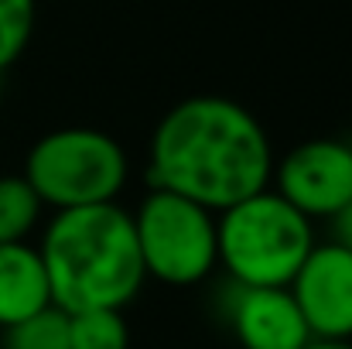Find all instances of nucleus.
<instances>
[{"label": "nucleus", "mask_w": 352, "mask_h": 349, "mask_svg": "<svg viewBox=\"0 0 352 349\" xmlns=\"http://www.w3.org/2000/svg\"><path fill=\"white\" fill-rule=\"evenodd\" d=\"M52 302L65 312L123 308L144 284L133 216L117 202L58 209L38 246Z\"/></svg>", "instance_id": "2"}, {"label": "nucleus", "mask_w": 352, "mask_h": 349, "mask_svg": "<svg viewBox=\"0 0 352 349\" xmlns=\"http://www.w3.org/2000/svg\"><path fill=\"white\" fill-rule=\"evenodd\" d=\"M41 199L24 175L0 178V243H21L41 220Z\"/></svg>", "instance_id": "10"}, {"label": "nucleus", "mask_w": 352, "mask_h": 349, "mask_svg": "<svg viewBox=\"0 0 352 349\" xmlns=\"http://www.w3.org/2000/svg\"><path fill=\"white\" fill-rule=\"evenodd\" d=\"M69 349H130L123 308L69 312Z\"/></svg>", "instance_id": "11"}, {"label": "nucleus", "mask_w": 352, "mask_h": 349, "mask_svg": "<svg viewBox=\"0 0 352 349\" xmlns=\"http://www.w3.org/2000/svg\"><path fill=\"white\" fill-rule=\"evenodd\" d=\"M0 103H3V93H0Z\"/></svg>", "instance_id": "16"}, {"label": "nucleus", "mask_w": 352, "mask_h": 349, "mask_svg": "<svg viewBox=\"0 0 352 349\" xmlns=\"http://www.w3.org/2000/svg\"><path fill=\"white\" fill-rule=\"evenodd\" d=\"M230 322L243 349H301L311 329L291 288H243L236 284Z\"/></svg>", "instance_id": "8"}, {"label": "nucleus", "mask_w": 352, "mask_h": 349, "mask_svg": "<svg viewBox=\"0 0 352 349\" xmlns=\"http://www.w3.org/2000/svg\"><path fill=\"white\" fill-rule=\"evenodd\" d=\"M3 349H69V312L55 302L3 329Z\"/></svg>", "instance_id": "12"}, {"label": "nucleus", "mask_w": 352, "mask_h": 349, "mask_svg": "<svg viewBox=\"0 0 352 349\" xmlns=\"http://www.w3.org/2000/svg\"><path fill=\"white\" fill-rule=\"evenodd\" d=\"M332 236H336L339 246H346L352 253V199L332 216Z\"/></svg>", "instance_id": "14"}, {"label": "nucleus", "mask_w": 352, "mask_h": 349, "mask_svg": "<svg viewBox=\"0 0 352 349\" xmlns=\"http://www.w3.org/2000/svg\"><path fill=\"white\" fill-rule=\"evenodd\" d=\"M311 336L352 339V253L346 246L315 243L287 284Z\"/></svg>", "instance_id": "7"}, {"label": "nucleus", "mask_w": 352, "mask_h": 349, "mask_svg": "<svg viewBox=\"0 0 352 349\" xmlns=\"http://www.w3.org/2000/svg\"><path fill=\"white\" fill-rule=\"evenodd\" d=\"M133 233L144 260V274L171 288L206 281L219 264L216 213L164 189H151L137 206Z\"/></svg>", "instance_id": "5"}, {"label": "nucleus", "mask_w": 352, "mask_h": 349, "mask_svg": "<svg viewBox=\"0 0 352 349\" xmlns=\"http://www.w3.org/2000/svg\"><path fill=\"white\" fill-rule=\"evenodd\" d=\"M24 178L52 209L117 202L126 185V154L107 130L65 127L45 134L28 151Z\"/></svg>", "instance_id": "4"}, {"label": "nucleus", "mask_w": 352, "mask_h": 349, "mask_svg": "<svg viewBox=\"0 0 352 349\" xmlns=\"http://www.w3.org/2000/svg\"><path fill=\"white\" fill-rule=\"evenodd\" d=\"M52 305V288L38 246L0 243V329Z\"/></svg>", "instance_id": "9"}, {"label": "nucleus", "mask_w": 352, "mask_h": 349, "mask_svg": "<svg viewBox=\"0 0 352 349\" xmlns=\"http://www.w3.org/2000/svg\"><path fill=\"white\" fill-rule=\"evenodd\" d=\"M219 264L243 288H287L315 246V230L280 192L260 189L216 213Z\"/></svg>", "instance_id": "3"}, {"label": "nucleus", "mask_w": 352, "mask_h": 349, "mask_svg": "<svg viewBox=\"0 0 352 349\" xmlns=\"http://www.w3.org/2000/svg\"><path fill=\"white\" fill-rule=\"evenodd\" d=\"M274 151L263 123L226 96L175 103L151 134L147 182L212 213L270 185Z\"/></svg>", "instance_id": "1"}, {"label": "nucleus", "mask_w": 352, "mask_h": 349, "mask_svg": "<svg viewBox=\"0 0 352 349\" xmlns=\"http://www.w3.org/2000/svg\"><path fill=\"white\" fill-rule=\"evenodd\" d=\"M301 349H352V339H318V336H311Z\"/></svg>", "instance_id": "15"}, {"label": "nucleus", "mask_w": 352, "mask_h": 349, "mask_svg": "<svg viewBox=\"0 0 352 349\" xmlns=\"http://www.w3.org/2000/svg\"><path fill=\"white\" fill-rule=\"evenodd\" d=\"M34 31V0H0V72L14 65Z\"/></svg>", "instance_id": "13"}, {"label": "nucleus", "mask_w": 352, "mask_h": 349, "mask_svg": "<svg viewBox=\"0 0 352 349\" xmlns=\"http://www.w3.org/2000/svg\"><path fill=\"white\" fill-rule=\"evenodd\" d=\"M280 192L308 220H332L352 199V144L339 137H315L287 151L274 175Z\"/></svg>", "instance_id": "6"}]
</instances>
